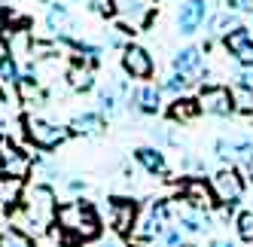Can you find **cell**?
Wrapping results in <instances>:
<instances>
[{"instance_id": "cell-14", "label": "cell", "mask_w": 253, "mask_h": 247, "mask_svg": "<svg viewBox=\"0 0 253 247\" xmlns=\"http://www.w3.org/2000/svg\"><path fill=\"white\" fill-rule=\"evenodd\" d=\"M180 196H183L186 205L195 207V210H205V207H211V205L216 202L211 183H205L202 177H189V180H183V183H180Z\"/></svg>"}, {"instance_id": "cell-12", "label": "cell", "mask_w": 253, "mask_h": 247, "mask_svg": "<svg viewBox=\"0 0 253 247\" xmlns=\"http://www.w3.org/2000/svg\"><path fill=\"white\" fill-rule=\"evenodd\" d=\"M110 223L119 235H131L137 223V205L131 199H113L110 202Z\"/></svg>"}, {"instance_id": "cell-28", "label": "cell", "mask_w": 253, "mask_h": 247, "mask_svg": "<svg viewBox=\"0 0 253 247\" xmlns=\"http://www.w3.org/2000/svg\"><path fill=\"white\" fill-rule=\"evenodd\" d=\"M19 77H22L19 64H15V58H12V55H6L3 61H0V82H9V85H15V82H19Z\"/></svg>"}, {"instance_id": "cell-4", "label": "cell", "mask_w": 253, "mask_h": 247, "mask_svg": "<svg viewBox=\"0 0 253 247\" xmlns=\"http://www.w3.org/2000/svg\"><path fill=\"white\" fill-rule=\"evenodd\" d=\"M22 125H25L28 140L34 147H40V150H55L58 144H64V140L70 137V131L64 125H55V122L40 119V116H25Z\"/></svg>"}, {"instance_id": "cell-13", "label": "cell", "mask_w": 253, "mask_h": 247, "mask_svg": "<svg viewBox=\"0 0 253 247\" xmlns=\"http://www.w3.org/2000/svg\"><path fill=\"white\" fill-rule=\"evenodd\" d=\"M223 43H226L229 55H235L244 67H253V34L247 28H235L232 34L223 37Z\"/></svg>"}, {"instance_id": "cell-19", "label": "cell", "mask_w": 253, "mask_h": 247, "mask_svg": "<svg viewBox=\"0 0 253 247\" xmlns=\"http://www.w3.org/2000/svg\"><path fill=\"white\" fill-rule=\"evenodd\" d=\"M122 95H125V82H113V85H104L98 92V104H101V113L113 116L116 107L122 104Z\"/></svg>"}, {"instance_id": "cell-15", "label": "cell", "mask_w": 253, "mask_h": 247, "mask_svg": "<svg viewBox=\"0 0 253 247\" xmlns=\"http://www.w3.org/2000/svg\"><path fill=\"white\" fill-rule=\"evenodd\" d=\"M162 107V92L156 85H140L137 92L128 95V110H137V113H147V116H156Z\"/></svg>"}, {"instance_id": "cell-1", "label": "cell", "mask_w": 253, "mask_h": 247, "mask_svg": "<svg viewBox=\"0 0 253 247\" xmlns=\"http://www.w3.org/2000/svg\"><path fill=\"white\" fill-rule=\"evenodd\" d=\"M55 223H58V229H61L64 235L77 238V241H92L101 232V220L95 214V207L88 205V202H83V199L67 202L64 207H58Z\"/></svg>"}, {"instance_id": "cell-33", "label": "cell", "mask_w": 253, "mask_h": 247, "mask_svg": "<svg viewBox=\"0 0 253 247\" xmlns=\"http://www.w3.org/2000/svg\"><path fill=\"white\" fill-rule=\"evenodd\" d=\"M238 85H244V89L253 92V67H244L241 74H238Z\"/></svg>"}, {"instance_id": "cell-25", "label": "cell", "mask_w": 253, "mask_h": 247, "mask_svg": "<svg viewBox=\"0 0 253 247\" xmlns=\"http://www.w3.org/2000/svg\"><path fill=\"white\" fill-rule=\"evenodd\" d=\"M180 229H186V232H205L208 226V217L202 214V210H180Z\"/></svg>"}, {"instance_id": "cell-20", "label": "cell", "mask_w": 253, "mask_h": 247, "mask_svg": "<svg viewBox=\"0 0 253 247\" xmlns=\"http://www.w3.org/2000/svg\"><path fill=\"white\" fill-rule=\"evenodd\" d=\"M235 28H241V22H238V15L235 12H216L213 19H208V34L211 37H226V34H232Z\"/></svg>"}, {"instance_id": "cell-27", "label": "cell", "mask_w": 253, "mask_h": 247, "mask_svg": "<svg viewBox=\"0 0 253 247\" xmlns=\"http://www.w3.org/2000/svg\"><path fill=\"white\" fill-rule=\"evenodd\" d=\"M229 92H232V107H235V110L253 113V92H250V89H244V85H235V89H229Z\"/></svg>"}, {"instance_id": "cell-24", "label": "cell", "mask_w": 253, "mask_h": 247, "mask_svg": "<svg viewBox=\"0 0 253 247\" xmlns=\"http://www.w3.org/2000/svg\"><path fill=\"white\" fill-rule=\"evenodd\" d=\"M67 80H70V89H77V92H88V89H92V82H95L92 70L83 67V64H74V67H70Z\"/></svg>"}, {"instance_id": "cell-31", "label": "cell", "mask_w": 253, "mask_h": 247, "mask_svg": "<svg viewBox=\"0 0 253 247\" xmlns=\"http://www.w3.org/2000/svg\"><path fill=\"white\" fill-rule=\"evenodd\" d=\"M88 3H92V9L98 15H104V19H110V15H113V0H88Z\"/></svg>"}, {"instance_id": "cell-35", "label": "cell", "mask_w": 253, "mask_h": 247, "mask_svg": "<svg viewBox=\"0 0 253 247\" xmlns=\"http://www.w3.org/2000/svg\"><path fill=\"white\" fill-rule=\"evenodd\" d=\"M70 189L80 192V189H85V183H83V180H70Z\"/></svg>"}, {"instance_id": "cell-32", "label": "cell", "mask_w": 253, "mask_h": 247, "mask_svg": "<svg viewBox=\"0 0 253 247\" xmlns=\"http://www.w3.org/2000/svg\"><path fill=\"white\" fill-rule=\"evenodd\" d=\"M229 12H253V0H226Z\"/></svg>"}, {"instance_id": "cell-18", "label": "cell", "mask_w": 253, "mask_h": 247, "mask_svg": "<svg viewBox=\"0 0 253 247\" xmlns=\"http://www.w3.org/2000/svg\"><path fill=\"white\" fill-rule=\"evenodd\" d=\"M202 70V49L198 46H186L174 55V74H183V77H192Z\"/></svg>"}, {"instance_id": "cell-2", "label": "cell", "mask_w": 253, "mask_h": 247, "mask_svg": "<svg viewBox=\"0 0 253 247\" xmlns=\"http://www.w3.org/2000/svg\"><path fill=\"white\" fill-rule=\"evenodd\" d=\"M22 205H25V214L19 220L31 223L34 232H43L49 223H55L58 207H55V192H52V186H34L22 199Z\"/></svg>"}, {"instance_id": "cell-16", "label": "cell", "mask_w": 253, "mask_h": 247, "mask_svg": "<svg viewBox=\"0 0 253 247\" xmlns=\"http://www.w3.org/2000/svg\"><path fill=\"white\" fill-rule=\"evenodd\" d=\"M22 199H25V180L0 174V210L12 214V210L22 205Z\"/></svg>"}, {"instance_id": "cell-40", "label": "cell", "mask_w": 253, "mask_h": 247, "mask_svg": "<svg viewBox=\"0 0 253 247\" xmlns=\"http://www.w3.org/2000/svg\"><path fill=\"white\" fill-rule=\"evenodd\" d=\"M180 247H195V244H180Z\"/></svg>"}, {"instance_id": "cell-7", "label": "cell", "mask_w": 253, "mask_h": 247, "mask_svg": "<svg viewBox=\"0 0 253 247\" xmlns=\"http://www.w3.org/2000/svg\"><path fill=\"white\" fill-rule=\"evenodd\" d=\"M165 229H168V202H153L147 207V214L134 223L131 235L147 241V238H156V235H165Z\"/></svg>"}, {"instance_id": "cell-5", "label": "cell", "mask_w": 253, "mask_h": 247, "mask_svg": "<svg viewBox=\"0 0 253 247\" xmlns=\"http://www.w3.org/2000/svg\"><path fill=\"white\" fill-rule=\"evenodd\" d=\"M31 156L15 144L9 134H0V174H9V177L25 180L31 171Z\"/></svg>"}, {"instance_id": "cell-23", "label": "cell", "mask_w": 253, "mask_h": 247, "mask_svg": "<svg viewBox=\"0 0 253 247\" xmlns=\"http://www.w3.org/2000/svg\"><path fill=\"white\" fill-rule=\"evenodd\" d=\"M0 247H37V244H34L28 232H22V229H15L9 223L6 229H0Z\"/></svg>"}, {"instance_id": "cell-36", "label": "cell", "mask_w": 253, "mask_h": 247, "mask_svg": "<svg viewBox=\"0 0 253 247\" xmlns=\"http://www.w3.org/2000/svg\"><path fill=\"white\" fill-rule=\"evenodd\" d=\"M211 247H235V244H232V241H223V238H216Z\"/></svg>"}, {"instance_id": "cell-22", "label": "cell", "mask_w": 253, "mask_h": 247, "mask_svg": "<svg viewBox=\"0 0 253 247\" xmlns=\"http://www.w3.org/2000/svg\"><path fill=\"white\" fill-rule=\"evenodd\" d=\"M168 113H171V119H177V122H192L195 113H198V101L180 95V98H174V104H171Z\"/></svg>"}, {"instance_id": "cell-37", "label": "cell", "mask_w": 253, "mask_h": 247, "mask_svg": "<svg viewBox=\"0 0 253 247\" xmlns=\"http://www.w3.org/2000/svg\"><path fill=\"white\" fill-rule=\"evenodd\" d=\"M6 55H9V49H6V43H3V40H0V61H3Z\"/></svg>"}, {"instance_id": "cell-8", "label": "cell", "mask_w": 253, "mask_h": 247, "mask_svg": "<svg viewBox=\"0 0 253 247\" xmlns=\"http://www.w3.org/2000/svg\"><path fill=\"white\" fill-rule=\"evenodd\" d=\"M198 101V110L205 113H213V116H229L235 107H232V92L226 85H205L202 95L195 98Z\"/></svg>"}, {"instance_id": "cell-17", "label": "cell", "mask_w": 253, "mask_h": 247, "mask_svg": "<svg viewBox=\"0 0 253 247\" xmlns=\"http://www.w3.org/2000/svg\"><path fill=\"white\" fill-rule=\"evenodd\" d=\"M134 159H137V165H140L143 171L153 174V177H165V174H168L165 153L156 150V147H140V150H134Z\"/></svg>"}, {"instance_id": "cell-11", "label": "cell", "mask_w": 253, "mask_h": 247, "mask_svg": "<svg viewBox=\"0 0 253 247\" xmlns=\"http://www.w3.org/2000/svg\"><path fill=\"white\" fill-rule=\"evenodd\" d=\"M208 19V3L205 0H186L183 6L177 12V31L183 34V37H192V34L205 25Z\"/></svg>"}, {"instance_id": "cell-29", "label": "cell", "mask_w": 253, "mask_h": 247, "mask_svg": "<svg viewBox=\"0 0 253 247\" xmlns=\"http://www.w3.org/2000/svg\"><path fill=\"white\" fill-rule=\"evenodd\" d=\"M189 85H192L189 77H183V74H171L165 82H162V89H165V92H174V95H183Z\"/></svg>"}, {"instance_id": "cell-30", "label": "cell", "mask_w": 253, "mask_h": 247, "mask_svg": "<svg viewBox=\"0 0 253 247\" xmlns=\"http://www.w3.org/2000/svg\"><path fill=\"white\" fill-rule=\"evenodd\" d=\"M238 235L244 241H253V210H244L238 217Z\"/></svg>"}, {"instance_id": "cell-10", "label": "cell", "mask_w": 253, "mask_h": 247, "mask_svg": "<svg viewBox=\"0 0 253 247\" xmlns=\"http://www.w3.org/2000/svg\"><path fill=\"white\" fill-rule=\"evenodd\" d=\"M216 156L226 159L232 165H244V168H253V140L247 137H238V140H216Z\"/></svg>"}, {"instance_id": "cell-9", "label": "cell", "mask_w": 253, "mask_h": 247, "mask_svg": "<svg viewBox=\"0 0 253 247\" xmlns=\"http://www.w3.org/2000/svg\"><path fill=\"white\" fill-rule=\"evenodd\" d=\"M122 67L125 74L134 77V80H150L153 77V55L143 46H125L122 49Z\"/></svg>"}, {"instance_id": "cell-26", "label": "cell", "mask_w": 253, "mask_h": 247, "mask_svg": "<svg viewBox=\"0 0 253 247\" xmlns=\"http://www.w3.org/2000/svg\"><path fill=\"white\" fill-rule=\"evenodd\" d=\"M46 22H49V31H61V34H67V31H70V15H67V6L55 3V6L49 9Z\"/></svg>"}, {"instance_id": "cell-38", "label": "cell", "mask_w": 253, "mask_h": 247, "mask_svg": "<svg viewBox=\"0 0 253 247\" xmlns=\"http://www.w3.org/2000/svg\"><path fill=\"white\" fill-rule=\"evenodd\" d=\"M101 247H119V244H116V241H104Z\"/></svg>"}, {"instance_id": "cell-6", "label": "cell", "mask_w": 253, "mask_h": 247, "mask_svg": "<svg viewBox=\"0 0 253 247\" xmlns=\"http://www.w3.org/2000/svg\"><path fill=\"white\" fill-rule=\"evenodd\" d=\"M211 189H213V199H216V202H223V207L235 210V207L241 205L244 183H241V177H238V171H235V168L216 171L213 177H211Z\"/></svg>"}, {"instance_id": "cell-21", "label": "cell", "mask_w": 253, "mask_h": 247, "mask_svg": "<svg viewBox=\"0 0 253 247\" xmlns=\"http://www.w3.org/2000/svg\"><path fill=\"white\" fill-rule=\"evenodd\" d=\"M70 134H98L101 131V113H77L67 125Z\"/></svg>"}, {"instance_id": "cell-3", "label": "cell", "mask_w": 253, "mask_h": 247, "mask_svg": "<svg viewBox=\"0 0 253 247\" xmlns=\"http://www.w3.org/2000/svg\"><path fill=\"white\" fill-rule=\"evenodd\" d=\"M156 12V0H113V15L119 19V31L131 34L143 31Z\"/></svg>"}, {"instance_id": "cell-34", "label": "cell", "mask_w": 253, "mask_h": 247, "mask_svg": "<svg viewBox=\"0 0 253 247\" xmlns=\"http://www.w3.org/2000/svg\"><path fill=\"white\" fill-rule=\"evenodd\" d=\"M162 241H165V247H180V232H177V229H165Z\"/></svg>"}, {"instance_id": "cell-39", "label": "cell", "mask_w": 253, "mask_h": 247, "mask_svg": "<svg viewBox=\"0 0 253 247\" xmlns=\"http://www.w3.org/2000/svg\"><path fill=\"white\" fill-rule=\"evenodd\" d=\"M247 174H250V183H253V168H247Z\"/></svg>"}]
</instances>
